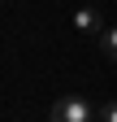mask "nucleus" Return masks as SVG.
Returning a JSON list of instances; mask_svg holds the SVG:
<instances>
[{
  "label": "nucleus",
  "instance_id": "obj_1",
  "mask_svg": "<svg viewBox=\"0 0 117 122\" xmlns=\"http://www.w3.org/2000/svg\"><path fill=\"white\" fill-rule=\"evenodd\" d=\"M95 118H100V109L87 96H61L48 113V122H95Z\"/></svg>",
  "mask_w": 117,
  "mask_h": 122
},
{
  "label": "nucleus",
  "instance_id": "obj_2",
  "mask_svg": "<svg viewBox=\"0 0 117 122\" xmlns=\"http://www.w3.org/2000/svg\"><path fill=\"white\" fill-rule=\"evenodd\" d=\"M74 26L82 30V35H95L100 39V9L95 5H78L74 9Z\"/></svg>",
  "mask_w": 117,
  "mask_h": 122
},
{
  "label": "nucleus",
  "instance_id": "obj_3",
  "mask_svg": "<svg viewBox=\"0 0 117 122\" xmlns=\"http://www.w3.org/2000/svg\"><path fill=\"white\" fill-rule=\"evenodd\" d=\"M100 52H104L108 61H117V26H104V30H100Z\"/></svg>",
  "mask_w": 117,
  "mask_h": 122
},
{
  "label": "nucleus",
  "instance_id": "obj_4",
  "mask_svg": "<svg viewBox=\"0 0 117 122\" xmlns=\"http://www.w3.org/2000/svg\"><path fill=\"white\" fill-rule=\"evenodd\" d=\"M100 122H117V100H104V105H100Z\"/></svg>",
  "mask_w": 117,
  "mask_h": 122
}]
</instances>
